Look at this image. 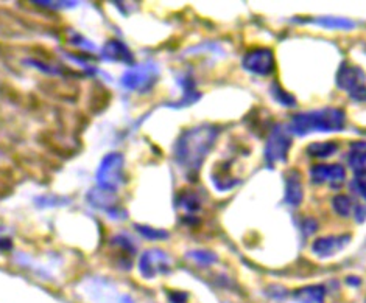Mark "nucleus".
Listing matches in <instances>:
<instances>
[{"mask_svg": "<svg viewBox=\"0 0 366 303\" xmlns=\"http://www.w3.org/2000/svg\"><path fill=\"white\" fill-rule=\"evenodd\" d=\"M217 139L218 128L210 123L194 126L178 137L175 145V159L189 179H195L198 176L203 162L214 148Z\"/></svg>", "mask_w": 366, "mask_h": 303, "instance_id": "1", "label": "nucleus"}, {"mask_svg": "<svg viewBox=\"0 0 366 303\" xmlns=\"http://www.w3.org/2000/svg\"><path fill=\"white\" fill-rule=\"evenodd\" d=\"M346 125V114L340 108H323L294 114L288 125V132L307 136L312 132H337Z\"/></svg>", "mask_w": 366, "mask_h": 303, "instance_id": "2", "label": "nucleus"}, {"mask_svg": "<svg viewBox=\"0 0 366 303\" xmlns=\"http://www.w3.org/2000/svg\"><path fill=\"white\" fill-rule=\"evenodd\" d=\"M123 164H125V159L121 153L107 154L97 170L98 188H102L104 192H109V193H116L126 181Z\"/></svg>", "mask_w": 366, "mask_h": 303, "instance_id": "3", "label": "nucleus"}, {"mask_svg": "<svg viewBox=\"0 0 366 303\" xmlns=\"http://www.w3.org/2000/svg\"><path fill=\"white\" fill-rule=\"evenodd\" d=\"M292 148V134L283 125H274L269 134L265 146V162L273 168L276 164H283L288 157Z\"/></svg>", "mask_w": 366, "mask_h": 303, "instance_id": "4", "label": "nucleus"}, {"mask_svg": "<svg viewBox=\"0 0 366 303\" xmlns=\"http://www.w3.org/2000/svg\"><path fill=\"white\" fill-rule=\"evenodd\" d=\"M159 67L154 62L149 61L144 64H137L126 70L122 75L121 84L128 90H140V92H147L150 90L158 81Z\"/></svg>", "mask_w": 366, "mask_h": 303, "instance_id": "5", "label": "nucleus"}, {"mask_svg": "<svg viewBox=\"0 0 366 303\" xmlns=\"http://www.w3.org/2000/svg\"><path fill=\"white\" fill-rule=\"evenodd\" d=\"M242 67L248 73L269 76L276 69V59H274V53L271 48L256 47L243 55Z\"/></svg>", "mask_w": 366, "mask_h": 303, "instance_id": "6", "label": "nucleus"}, {"mask_svg": "<svg viewBox=\"0 0 366 303\" xmlns=\"http://www.w3.org/2000/svg\"><path fill=\"white\" fill-rule=\"evenodd\" d=\"M365 73L360 67L341 64L339 75H337V86L346 90L349 97L355 101H365Z\"/></svg>", "mask_w": 366, "mask_h": 303, "instance_id": "7", "label": "nucleus"}, {"mask_svg": "<svg viewBox=\"0 0 366 303\" xmlns=\"http://www.w3.org/2000/svg\"><path fill=\"white\" fill-rule=\"evenodd\" d=\"M139 269L142 277L154 279L159 274H165L170 271V258L161 249H150L142 253L139 260Z\"/></svg>", "mask_w": 366, "mask_h": 303, "instance_id": "8", "label": "nucleus"}, {"mask_svg": "<svg viewBox=\"0 0 366 303\" xmlns=\"http://www.w3.org/2000/svg\"><path fill=\"white\" fill-rule=\"evenodd\" d=\"M311 178L313 184H330V187L339 188L346 179V170L340 164H321L312 167Z\"/></svg>", "mask_w": 366, "mask_h": 303, "instance_id": "9", "label": "nucleus"}, {"mask_svg": "<svg viewBox=\"0 0 366 303\" xmlns=\"http://www.w3.org/2000/svg\"><path fill=\"white\" fill-rule=\"evenodd\" d=\"M351 243V235H329L316 238L312 252L321 258H329L343 251Z\"/></svg>", "mask_w": 366, "mask_h": 303, "instance_id": "10", "label": "nucleus"}, {"mask_svg": "<svg viewBox=\"0 0 366 303\" xmlns=\"http://www.w3.org/2000/svg\"><path fill=\"white\" fill-rule=\"evenodd\" d=\"M88 199L94 207L104 210L114 220H123V218L128 216V213L122 207H117L114 204V193L104 192L102 188H95L90 190Z\"/></svg>", "mask_w": 366, "mask_h": 303, "instance_id": "11", "label": "nucleus"}, {"mask_svg": "<svg viewBox=\"0 0 366 303\" xmlns=\"http://www.w3.org/2000/svg\"><path fill=\"white\" fill-rule=\"evenodd\" d=\"M102 58L109 62H125V64H131L133 53L128 45H125L122 41L109 39L102 48Z\"/></svg>", "mask_w": 366, "mask_h": 303, "instance_id": "12", "label": "nucleus"}, {"mask_svg": "<svg viewBox=\"0 0 366 303\" xmlns=\"http://www.w3.org/2000/svg\"><path fill=\"white\" fill-rule=\"evenodd\" d=\"M285 202L292 207H299L304 199V188H302L301 174L292 170L285 178Z\"/></svg>", "mask_w": 366, "mask_h": 303, "instance_id": "13", "label": "nucleus"}, {"mask_svg": "<svg viewBox=\"0 0 366 303\" xmlns=\"http://www.w3.org/2000/svg\"><path fill=\"white\" fill-rule=\"evenodd\" d=\"M177 206L184 211L187 218H192L201 210V198L192 188H182L177 196Z\"/></svg>", "mask_w": 366, "mask_h": 303, "instance_id": "14", "label": "nucleus"}, {"mask_svg": "<svg viewBox=\"0 0 366 303\" xmlns=\"http://www.w3.org/2000/svg\"><path fill=\"white\" fill-rule=\"evenodd\" d=\"M179 86L182 87V98L181 101L177 103H168L167 106L168 108H173V109H179V108H184V106H190L200 100V92H196L195 89V84L194 80L190 75H184L182 78L179 80Z\"/></svg>", "mask_w": 366, "mask_h": 303, "instance_id": "15", "label": "nucleus"}, {"mask_svg": "<svg viewBox=\"0 0 366 303\" xmlns=\"http://www.w3.org/2000/svg\"><path fill=\"white\" fill-rule=\"evenodd\" d=\"M301 22L320 25L323 28H327V30H353V28H355V22H353V20L344 17H332V16L302 19Z\"/></svg>", "mask_w": 366, "mask_h": 303, "instance_id": "16", "label": "nucleus"}, {"mask_svg": "<svg viewBox=\"0 0 366 303\" xmlns=\"http://www.w3.org/2000/svg\"><path fill=\"white\" fill-rule=\"evenodd\" d=\"M293 297L298 303H323L326 297V290L321 285L299 288L293 293Z\"/></svg>", "mask_w": 366, "mask_h": 303, "instance_id": "17", "label": "nucleus"}, {"mask_svg": "<svg viewBox=\"0 0 366 303\" xmlns=\"http://www.w3.org/2000/svg\"><path fill=\"white\" fill-rule=\"evenodd\" d=\"M365 143L357 142L351 146V151L348 154L349 167L354 170L355 178H365Z\"/></svg>", "mask_w": 366, "mask_h": 303, "instance_id": "18", "label": "nucleus"}, {"mask_svg": "<svg viewBox=\"0 0 366 303\" xmlns=\"http://www.w3.org/2000/svg\"><path fill=\"white\" fill-rule=\"evenodd\" d=\"M224 165H226L224 170H220V168L215 170L212 179H214V185L217 190H220V192H229V190H232L236 185L240 184V181H238L237 178H232V176L228 173V164H224Z\"/></svg>", "mask_w": 366, "mask_h": 303, "instance_id": "19", "label": "nucleus"}, {"mask_svg": "<svg viewBox=\"0 0 366 303\" xmlns=\"http://www.w3.org/2000/svg\"><path fill=\"white\" fill-rule=\"evenodd\" d=\"M270 94L273 97V100L279 103L280 106H284V108H293V106H297V98H294L290 92H287V90L280 86L279 81L271 83Z\"/></svg>", "mask_w": 366, "mask_h": 303, "instance_id": "20", "label": "nucleus"}, {"mask_svg": "<svg viewBox=\"0 0 366 303\" xmlns=\"http://www.w3.org/2000/svg\"><path fill=\"white\" fill-rule=\"evenodd\" d=\"M337 151V145L334 142H323V143H311L307 146L306 153L313 159H326L330 157Z\"/></svg>", "mask_w": 366, "mask_h": 303, "instance_id": "21", "label": "nucleus"}, {"mask_svg": "<svg viewBox=\"0 0 366 303\" xmlns=\"http://www.w3.org/2000/svg\"><path fill=\"white\" fill-rule=\"evenodd\" d=\"M332 207L340 216L346 218V216H349L354 211L355 204H354L353 199L349 198V196L339 195V196H335V198L332 199Z\"/></svg>", "mask_w": 366, "mask_h": 303, "instance_id": "22", "label": "nucleus"}, {"mask_svg": "<svg viewBox=\"0 0 366 303\" xmlns=\"http://www.w3.org/2000/svg\"><path fill=\"white\" fill-rule=\"evenodd\" d=\"M111 244L116 246V248L125 251L126 253H130V255H133V253L136 252V246L135 243L131 241V238L128 235L125 234H121V235H116L114 238L111 239Z\"/></svg>", "mask_w": 366, "mask_h": 303, "instance_id": "23", "label": "nucleus"}, {"mask_svg": "<svg viewBox=\"0 0 366 303\" xmlns=\"http://www.w3.org/2000/svg\"><path fill=\"white\" fill-rule=\"evenodd\" d=\"M136 229L139 230V234L142 235L147 239H167L168 238V232L165 230H159V229H153L150 225H140L136 224Z\"/></svg>", "mask_w": 366, "mask_h": 303, "instance_id": "24", "label": "nucleus"}, {"mask_svg": "<svg viewBox=\"0 0 366 303\" xmlns=\"http://www.w3.org/2000/svg\"><path fill=\"white\" fill-rule=\"evenodd\" d=\"M189 255L192 257L195 262H198L200 265H212L218 260L215 253L210 251H192Z\"/></svg>", "mask_w": 366, "mask_h": 303, "instance_id": "25", "label": "nucleus"}, {"mask_svg": "<svg viewBox=\"0 0 366 303\" xmlns=\"http://www.w3.org/2000/svg\"><path fill=\"white\" fill-rule=\"evenodd\" d=\"M316 229H318V223L312 220V218H307V220H304V223H302V232H304V237L313 235Z\"/></svg>", "mask_w": 366, "mask_h": 303, "instance_id": "26", "label": "nucleus"}, {"mask_svg": "<svg viewBox=\"0 0 366 303\" xmlns=\"http://www.w3.org/2000/svg\"><path fill=\"white\" fill-rule=\"evenodd\" d=\"M39 201H41V206H44V207L61 206V204L69 202V199H65V198H53V196H50V198H39V199H36V202H39Z\"/></svg>", "mask_w": 366, "mask_h": 303, "instance_id": "27", "label": "nucleus"}, {"mask_svg": "<svg viewBox=\"0 0 366 303\" xmlns=\"http://www.w3.org/2000/svg\"><path fill=\"white\" fill-rule=\"evenodd\" d=\"M70 42H72L74 45H81V47H84V48H88V50H95V47H94V44H90V42L88 41V39H84L81 34H74V38L70 39Z\"/></svg>", "mask_w": 366, "mask_h": 303, "instance_id": "28", "label": "nucleus"}, {"mask_svg": "<svg viewBox=\"0 0 366 303\" xmlns=\"http://www.w3.org/2000/svg\"><path fill=\"white\" fill-rule=\"evenodd\" d=\"M351 187H353L354 192H357L360 198H365V178H354Z\"/></svg>", "mask_w": 366, "mask_h": 303, "instance_id": "29", "label": "nucleus"}, {"mask_svg": "<svg viewBox=\"0 0 366 303\" xmlns=\"http://www.w3.org/2000/svg\"><path fill=\"white\" fill-rule=\"evenodd\" d=\"M36 5H41V6H55V10H58V6H65V8H72V6L79 5V2H36Z\"/></svg>", "mask_w": 366, "mask_h": 303, "instance_id": "30", "label": "nucleus"}, {"mask_svg": "<svg viewBox=\"0 0 366 303\" xmlns=\"http://www.w3.org/2000/svg\"><path fill=\"white\" fill-rule=\"evenodd\" d=\"M13 249V241L6 237H0V252H8Z\"/></svg>", "mask_w": 366, "mask_h": 303, "instance_id": "31", "label": "nucleus"}, {"mask_svg": "<svg viewBox=\"0 0 366 303\" xmlns=\"http://www.w3.org/2000/svg\"><path fill=\"white\" fill-rule=\"evenodd\" d=\"M10 190H11L10 182L4 178H0V196H5V193H8Z\"/></svg>", "mask_w": 366, "mask_h": 303, "instance_id": "32", "label": "nucleus"}, {"mask_svg": "<svg viewBox=\"0 0 366 303\" xmlns=\"http://www.w3.org/2000/svg\"><path fill=\"white\" fill-rule=\"evenodd\" d=\"M354 213H355V220L358 223H363V220H365V207L363 206H355Z\"/></svg>", "mask_w": 366, "mask_h": 303, "instance_id": "33", "label": "nucleus"}, {"mask_svg": "<svg viewBox=\"0 0 366 303\" xmlns=\"http://www.w3.org/2000/svg\"><path fill=\"white\" fill-rule=\"evenodd\" d=\"M2 232H4V227H0V237H2Z\"/></svg>", "mask_w": 366, "mask_h": 303, "instance_id": "34", "label": "nucleus"}]
</instances>
